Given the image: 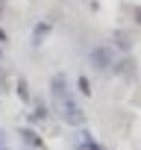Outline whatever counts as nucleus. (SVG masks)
Listing matches in <instances>:
<instances>
[{"label":"nucleus","mask_w":141,"mask_h":150,"mask_svg":"<svg viewBox=\"0 0 141 150\" xmlns=\"http://www.w3.org/2000/svg\"><path fill=\"white\" fill-rule=\"evenodd\" d=\"M56 112H59V121L68 124V127H77V129H80V127L85 124V109L74 100V94H68L65 100H59V103H56Z\"/></svg>","instance_id":"f257e3e1"},{"label":"nucleus","mask_w":141,"mask_h":150,"mask_svg":"<svg viewBox=\"0 0 141 150\" xmlns=\"http://www.w3.org/2000/svg\"><path fill=\"white\" fill-rule=\"evenodd\" d=\"M115 50H112V44H97L91 53H88V65L97 71V74H109L112 71V65H115Z\"/></svg>","instance_id":"f03ea898"},{"label":"nucleus","mask_w":141,"mask_h":150,"mask_svg":"<svg viewBox=\"0 0 141 150\" xmlns=\"http://www.w3.org/2000/svg\"><path fill=\"white\" fill-rule=\"evenodd\" d=\"M68 94H70V83H68V77H65V74H53V77H50V100L59 103V100H65Z\"/></svg>","instance_id":"7ed1b4c3"},{"label":"nucleus","mask_w":141,"mask_h":150,"mask_svg":"<svg viewBox=\"0 0 141 150\" xmlns=\"http://www.w3.org/2000/svg\"><path fill=\"white\" fill-rule=\"evenodd\" d=\"M18 138H21V141H24V147H30V150H47L44 138H41L32 127H18Z\"/></svg>","instance_id":"20e7f679"},{"label":"nucleus","mask_w":141,"mask_h":150,"mask_svg":"<svg viewBox=\"0 0 141 150\" xmlns=\"http://www.w3.org/2000/svg\"><path fill=\"white\" fill-rule=\"evenodd\" d=\"M112 50L129 53V50H132V33H129V30H115V33H112Z\"/></svg>","instance_id":"39448f33"},{"label":"nucleus","mask_w":141,"mask_h":150,"mask_svg":"<svg viewBox=\"0 0 141 150\" xmlns=\"http://www.w3.org/2000/svg\"><path fill=\"white\" fill-rule=\"evenodd\" d=\"M50 30H53V24H50V21H38V24L32 27V47H41V44H44V38L50 35Z\"/></svg>","instance_id":"423d86ee"},{"label":"nucleus","mask_w":141,"mask_h":150,"mask_svg":"<svg viewBox=\"0 0 141 150\" xmlns=\"http://www.w3.org/2000/svg\"><path fill=\"white\" fill-rule=\"evenodd\" d=\"M47 118H50V112H47V106H44V103H35V106H32V112L27 115V121H30V124H41V121H47Z\"/></svg>","instance_id":"0eeeda50"},{"label":"nucleus","mask_w":141,"mask_h":150,"mask_svg":"<svg viewBox=\"0 0 141 150\" xmlns=\"http://www.w3.org/2000/svg\"><path fill=\"white\" fill-rule=\"evenodd\" d=\"M15 91H18L21 103H30V100H32V91H30V83H27V80H18V83H15Z\"/></svg>","instance_id":"6e6552de"},{"label":"nucleus","mask_w":141,"mask_h":150,"mask_svg":"<svg viewBox=\"0 0 141 150\" xmlns=\"http://www.w3.org/2000/svg\"><path fill=\"white\" fill-rule=\"evenodd\" d=\"M77 91H80L82 97H88V94L94 91V88H91V80L85 77V74H80V77H77Z\"/></svg>","instance_id":"1a4fd4ad"},{"label":"nucleus","mask_w":141,"mask_h":150,"mask_svg":"<svg viewBox=\"0 0 141 150\" xmlns=\"http://www.w3.org/2000/svg\"><path fill=\"white\" fill-rule=\"evenodd\" d=\"M135 24H141V6L135 9Z\"/></svg>","instance_id":"9d476101"},{"label":"nucleus","mask_w":141,"mask_h":150,"mask_svg":"<svg viewBox=\"0 0 141 150\" xmlns=\"http://www.w3.org/2000/svg\"><path fill=\"white\" fill-rule=\"evenodd\" d=\"M0 144H6V132L3 129H0Z\"/></svg>","instance_id":"9b49d317"},{"label":"nucleus","mask_w":141,"mask_h":150,"mask_svg":"<svg viewBox=\"0 0 141 150\" xmlns=\"http://www.w3.org/2000/svg\"><path fill=\"white\" fill-rule=\"evenodd\" d=\"M0 150H9V147H6V144H0Z\"/></svg>","instance_id":"f8f14e48"}]
</instances>
